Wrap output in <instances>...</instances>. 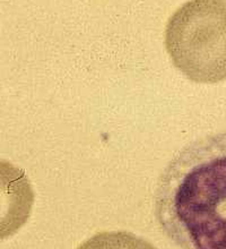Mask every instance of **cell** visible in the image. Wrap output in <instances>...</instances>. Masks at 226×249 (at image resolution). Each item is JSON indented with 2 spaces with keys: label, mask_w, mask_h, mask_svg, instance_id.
I'll use <instances>...</instances> for the list:
<instances>
[{
  "label": "cell",
  "mask_w": 226,
  "mask_h": 249,
  "mask_svg": "<svg viewBox=\"0 0 226 249\" xmlns=\"http://www.w3.org/2000/svg\"><path fill=\"white\" fill-rule=\"evenodd\" d=\"M33 204L34 192L25 172L0 160V240L13 236L26 223Z\"/></svg>",
  "instance_id": "3957f363"
},
{
  "label": "cell",
  "mask_w": 226,
  "mask_h": 249,
  "mask_svg": "<svg viewBox=\"0 0 226 249\" xmlns=\"http://www.w3.org/2000/svg\"><path fill=\"white\" fill-rule=\"evenodd\" d=\"M165 49L190 81L215 84L226 79V0H190L165 27Z\"/></svg>",
  "instance_id": "7a4b0ae2"
},
{
  "label": "cell",
  "mask_w": 226,
  "mask_h": 249,
  "mask_svg": "<svg viewBox=\"0 0 226 249\" xmlns=\"http://www.w3.org/2000/svg\"><path fill=\"white\" fill-rule=\"evenodd\" d=\"M159 222L183 249H226V131L190 144L159 182Z\"/></svg>",
  "instance_id": "6da1fadb"
},
{
  "label": "cell",
  "mask_w": 226,
  "mask_h": 249,
  "mask_svg": "<svg viewBox=\"0 0 226 249\" xmlns=\"http://www.w3.org/2000/svg\"><path fill=\"white\" fill-rule=\"evenodd\" d=\"M77 249H157L147 240L124 231L100 232Z\"/></svg>",
  "instance_id": "277c9868"
}]
</instances>
